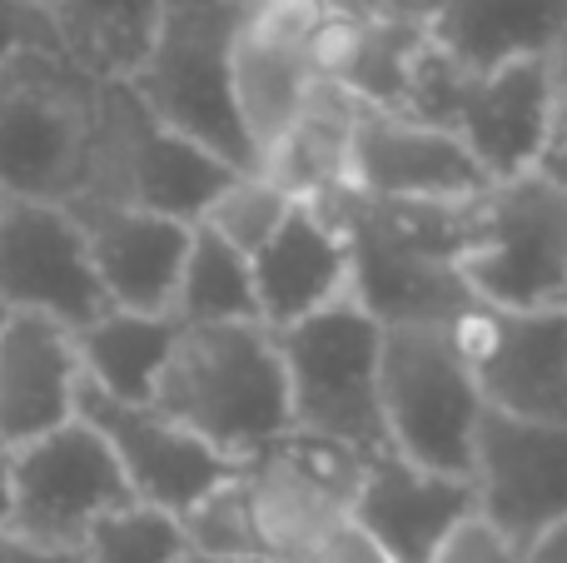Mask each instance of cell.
<instances>
[{
  "mask_svg": "<svg viewBox=\"0 0 567 563\" xmlns=\"http://www.w3.org/2000/svg\"><path fill=\"white\" fill-rule=\"evenodd\" d=\"M100 85L65 50H16L0 65V195L70 205L85 190Z\"/></svg>",
  "mask_w": 567,
  "mask_h": 563,
  "instance_id": "obj_4",
  "label": "cell"
},
{
  "mask_svg": "<svg viewBox=\"0 0 567 563\" xmlns=\"http://www.w3.org/2000/svg\"><path fill=\"white\" fill-rule=\"evenodd\" d=\"M449 130L473 150L488 180L538 170V160L548 155V55L473 70Z\"/></svg>",
  "mask_w": 567,
  "mask_h": 563,
  "instance_id": "obj_19",
  "label": "cell"
},
{
  "mask_svg": "<svg viewBox=\"0 0 567 563\" xmlns=\"http://www.w3.org/2000/svg\"><path fill=\"white\" fill-rule=\"evenodd\" d=\"M453 335L493 414L567 424V309L473 305Z\"/></svg>",
  "mask_w": 567,
  "mask_h": 563,
  "instance_id": "obj_10",
  "label": "cell"
},
{
  "mask_svg": "<svg viewBox=\"0 0 567 563\" xmlns=\"http://www.w3.org/2000/svg\"><path fill=\"white\" fill-rule=\"evenodd\" d=\"M293 205H299V199L284 195L275 180H265L259 170H239V175L209 199L199 225H205L209 235H219L225 245H235L239 255L255 259L259 249L279 235V225L289 219Z\"/></svg>",
  "mask_w": 567,
  "mask_h": 563,
  "instance_id": "obj_27",
  "label": "cell"
},
{
  "mask_svg": "<svg viewBox=\"0 0 567 563\" xmlns=\"http://www.w3.org/2000/svg\"><path fill=\"white\" fill-rule=\"evenodd\" d=\"M0 305L60 319L65 329H85L110 309L90 265L85 229L65 205L45 199L0 205Z\"/></svg>",
  "mask_w": 567,
  "mask_h": 563,
  "instance_id": "obj_12",
  "label": "cell"
},
{
  "mask_svg": "<svg viewBox=\"0 0 567 563\" xmlns=\"http://www.w3.org/2000/svg\"><path fill=\"white\" fill-rule=\"evenodd\" d=\"M478 199V195H473ZM473 199H369L349 185L303 199L349 245V299L383 329L458 325L478 299L463 279Z\"/></svg>",
  "mask_w": 567,
  "mask_h": 563,
  "instance_id": "obj_1",
  "label": "cell"
},
{
  "mask_svg": "<svg viewBox=\"0 0 567 563\" xmlns=\"http://www.w3.org/2000/svg\"><path fill=\"white\" fill-rule=\"evenodd\" d=\"M30 6H40V10H50V0H30Z\"/></svg>",
  "mask_w": 567,
  "mask_h": 563,
  "instance_id": "obj_39",
  "label": "cell"
},
{
  "mask_svg": "<svg viewBox=\"0 0 567 563\" xmlns=\"http://www.w3.org/2000/svg\"><path fill=\"white\" fill-rule=\"evenodd\" d=\"M468 479L478 494V519L528 554L567 519V424H533L483 409Z\"/></svg>",
  "mask_w": 567,
  "mask_h": 563,
  "instance_id": "obj_13",
  "label": "cell"
},
{
  "mask_svg": "<svg viewBox=\"0 0 567 563\" xmlns=\"http://www.w3.org/2000/svg\"><path fill=\"white\" fill-rule=\"evenodd\" d=\"M0 563H85L80 549H55V544H35L20 534H0Z\"/></svg>",
  "mask_w": 567,
  "mask_h": 563,
  "instance_id": "obj_34",
  "label": "cell"
},
{
  "mask_svg": "<svg viewBox=\"0 0 567 563\" xmlns=\"http://www.w3.org/2000/svg\"><path fill=\"white\" fill-rule=\"evenodd\" d=\"M333 16L349 20H403V25H433L443 0H323Z\"/></svg>",
  "mask_w": 567,
  "mask_h": 563,
  "instance_id": "obj_31",
  "label": "cell"
},
{
  "mask_svg": "<svg viewBox=\"0 0 567 563\" xmlns=\"http://www.w3.org/2000/svg\"><path fill=\"white\" fill-rule=\"evenodd\" d=\"M219 155L195 140L165 130L145 110V100L125 80L100 85L95 140H90L85 190L70 205H110V209H150V215L199 225L209 199L235 180Z\"/></svg>",
  "mask_w": 567,
  "mask_h": 563,
  "instance_id": "obj_5",
  "label": "cell"
},
{
  "mask_svg": "<svg viewBox=\"0 0 567 563\" xmlns=\"http://www.w3.org/2000/svg\"><path fill=\"white\" fill-rule=\"evenodd\" d=\"M179 335L175 315H135V309H105L75 329V355L85 385L100 395L125 399V405H150L155 379L169 359V345Z\"/></svg>",
  "mask_w": 567,
  "mask_h": 563,
  "instance_id": "obj_23",
  "label": "cell"
},
{
  "mask_svg": "<svg viewBox=\"0 0 567 563\" xmlns=\"http://www.w3.org/2000/svg\"><path fill=\"white\" fill-rule=\"evenodd\" d=\"M523 563H567V519H563V524H553L548 534H543L538 544L523 554Z\"/></svg>",
  "mask_w": 567,
  "mask_h": 563,
  "instance_id": "obj_36",
  "label": "cell"
},
{
  "mask_svg": "<svg viewBox=\"0 0 567 563\" xmlns=\"http://www.w3.org/2000/svg\"><path fill=\"white\" fill-rule=\"evenodd\" d=\"M538 175H548L558 190H567V145L563 150H548V155L538 160Z\"/></svg>",
  "mask_w": 567,
  "mask_h": 563,
  "instance_id": "obj_37",
  "label": "cell"
},
{
  "mask_svg": "<svg viewBox=\"0 0 567 563\" xmlns=\"http://www.w3.org/2000/svg\"><path fill=\"white\" fill-rule=\"evenodd\" d=\"M369 459L313 434H289L245 464V489L265 554L275 563L309 559L339 524L353 519V494Z\"/></svg>",
  "mask_w": 567,
  "mask_h": 563,
  "instance_id": "obj_9",
  "label": "cell"
},
{
  "mask_svg": "<svg viewBox=\"0 0 567 563\" xmlns=\"http://www.w3.org/2000/svg\"><path fill=\"white\" fill-rule=\"evenodd\" d=\"M279 355L289 379V419L299 434L329 439L359 459L393 454L379 405V319H369L353 299H339L279 329Z\"/></svg>",
  "mask_w": 567,
  "mask_h": 563,
  "instance_id": "obj_6",
  "label": "cell"
},
{
  "mask_svg": "<svg viewBox=\"0 0 567 563\" xmlns=\"http://www.w3.org/2000/svg\"><path fill=\"white\" fill-rule=\"evenodd\" d=\"M473 514H478L473 479L433 474L399 454L369 459L353 494V524L389 563H433L453 529L468 524Z\"/></svg>",
  "mask_w": 567,
  "mask_h": 563,
  "instance_id": "obj_16",
  "label": "cell"
},
{
  "mask_svg": "<svg viewBox=\"0 0 567 563\" xmlns=\"http://www.w3.org/2000/svg\"><path fill=\"white\" fill-rule=\"evenodd\" d=\"M259 325L279 329L349 299V245L313 205H293L279 235L255 259Z\"/></svg>",
  "mask_w": 567,
  "mask_h": 563,
  "instance_id": "obj_20",
  "label": "cell"
},
{
  "mask_svg": "<svg viewBox=\"0 0 567 563\" xmlns=\"http://www.w3.org/2000/svg\"><path fill=\"white\" fill-rule=\"evenodd\" d=\"M6 315H10V309H6V305H0V325H6Z\"/></svg>",
  "mask_w": 567,
  "mask_h": 563,
  "instance_id": "obj_40",
  "label": "cell"
},
{
  "mask_svg": "<svg viewBox=\"0 0 567 563\" xmlns=\"http://www.w3.org/2000/svg\"><path fill=\"white\" fill-rule=\"evenodd\" d=\"M245 16L249 0H165L155 45L130 80L159 125L229 170H255V145L235 110V40Z\"/></svg>",
  "mask_w": 567,
  "mask_h": 563,
  "instance_id": "obj_3",
  "label": "cell"
},
{
  "mask_svg": "<svg viewBox=\"0 0 567 563\" xmlns=\"http://www.w3.org/2000/svg\"><path fill=\"white\" fill-rule=\"evenodd\" d=\"M179 529H185V544L195 554H225V559H269L265 539H259L255 524V504H249L245 489V469L229 474L225 484H215L205 499L179 514Z\"/></svg>",
  "mask_w": 567,
  "mask_h": 563,
  "instance_id": "obj_28",
  "label": "cell"
},
{
  "mask_svg": "<svg viewBox=\"0 0 567 563\" xmlns=\"http://www.w3.org/2000/svg\"><path fill=\"white\" fill-rule=\"evenodd\" d=\"M567 145V45L548 55V150Z\"/></svg>",
  "mask_w": 567,
  "mask_h": 563,
  "instance_id": "obj_33",
  "label": "cell"
},
{
  "mask_svg": "<svg viewBox=\"0 0 567 563\" xmlns=\"http://www.w3.org/2000/svg\"><path fill=\"white\" fill-rule=\"evenodd\" d=\"M75 329L10 309L0 325V444L20 449L75 419L80 399Z\"/></svg>",
  "mask_w": 567,
  "mask_h": 563,
  "instance_id": "obj_18",
  "label": "cell"
},
{
  "mask_svg": "<svg viewBox=\"0 0 567 563\" xmlns=\"http://www.w3.org/2000/svg\"><path fill=\"white\" fill-rule=\"evenodd\" d=\"M563 45H567V40H563Z\"/></svg>",
  "mask_w": 567,
  "mask_h": 563,
  "instance_id": "obj_42",
  "label": "cell"
},
{
  "mask_svg": "<svg viewBox=\"0 0 567 563\" xmlns=\"http://www.w3.org/2000/svg\"><path fill=\"white\" fill-rule=\"evenodd\" d=\"M433 563H523V554L488 524V519L473 514L468 524L453 529L449 544L433 554Z\"/></svg>",
  "mask_w": 567,
  "mask_h": 563,
  "instance_id": "obj_30",
  "label": "cell"
},
{
  "mask_svg": "<svg viewBox=\"0 0 567 563\" xmlns=\"http://www.w3.org/2000/svg\"><path fill=\"white\" fill-rule=\"evenodd\" d=\"M75 414L110 444V454H115L120 474H125L130 494H135L140 504L185 514L195 499H205L215 484L239 474V464L215 454L205 439L179 429L175 419H165L155 405L110 399V395H100L95 385H85V379H80Z\"/></svg>",
  "mask_w": 567,
  "mask_h": 563,
  "instance_id": "obj_14",
  "label": "cell"
},
{
  "mask_svg": "<svg viewBox=\"0 0 567 563\" xmlns=\"http://www.w3.org/2000/svg\"><path fill=\"white\" fill-rule=\"evenodd\" d=\"M85 229L90 265L100 275L110 309L135 315H169L179 289V269L189 255L195 225L150 215V209H110V205H65Z\"/></svg>",
  "mask_w": 567,
  "mask_h": 563,
  "instance_id": "obj_17",
  "label": "cell"
},
{
  "mask_svg": "<svg viewBox=\"0 0 567 563\" xmlns=\"http://www.w3.org/2000/svg\"><path fill=\"white\" fill-rule=\"evenodd\" d=\"M16 50H60L50 10L30 6V0H0V65Z\"/></svg>",
  "mask_w": 567,
  "mask_h": 563,
  "instance_id": "obj_29",
  "label": "cell"
},
{
  "mask_svg": "<svg viewBox=\"0 0 567 563\" xmlns=\"http://www.w3.org/2000/svg\"><path fill=\"white\" fill-rule=\"evenodd\" d=\"M299 563H389V559H383L379 544H373V539L349 519V524H339L309 559H299Z\"/></svg>",
  "mask_w": 567,
  "mask_h": 563,
  "instance_id": "obj_32",
  "label": "cell"
},
{
  "mask_svg": "<svg viewBox=\"0 0 567 563\" xmlns=\"http://www.w3.org/2000/svg\"><path fill=\"white\" fill-rule=\"evenodd\" d=\"M10 514H16V449L0 444V534H10Z\"/></svg>",
  "mask_w": 567,
  "mask_h": 563,
  "instance_id": "obj_35",
  "label": "cell"
},
{
  "mask_svg": "<svg viewBox=\"0 0 567 563\" xmlns=\"http://www.w3.org/2000/svg\"><path fill=\"white\" fill-rule=\"evenodd\" d=\"M363 100L353 90H343L339 80H313L309 95H303L293 125L275 140L265 160H259V175L275 180L289 199H313L323 190L343 185L349 175V150H353V125H359Z\"/></svg>",
  "mask_w": 567,
  "mask_h": 563,
  "instance_id": "obj_22",
  "label": "cell"
},
{
  "mask_svg": "<svg viewBox=\"0 0 567 563\" xmlns=\"http://www.w3.org/2000/svg\"><path fill=\"white\" fill-rule=\"evenodd\" d=\"M379 405L399 459L453 479L473 474V439L488 405L453 325L383 329Z\"/></svg>",
  "mask_w": 567,
  "mask_h": 563,
  "instance_id": "obj_7",
  "label": "cell"
},
{
  "mask_svg": "<svg viewBox=\"0 0 567 563\" xmlns=\"http://www.w3.org/2000/svg\"><path fill=\"white\" fill-rule=\"evenodd\" d=\"M150 405L245 469L293 429L279 335L259 319L179 325Z\"/></svg>",
  "mask_w": 567,
  "mask_h": 563,
  "instance_id": "obj_2",
  "label": "cell"
},
{
  "mask_svg": "<svg viewBox=\"0 0 567 563\" xmlns=\"http://www.w3.org/2000/svg\"><path fill=\"white\" fill-rule=\"evenodd\" d=\"M165 0H50L60 50L95 80H135Z\"/></svg>",
  "mask_w": 567,
  "mask_h": 563,
  "instance_id": "obj_24",
  "label": "cell"
},
{
  "mask_svg": "<svg viewBox=\"0 0 567 563\" xmlns=\"http://www.w3.org/2000/svg\"><path fill=\"white\" fill-rule=\"evenodd\" d=\"M169 315H175L179 325H239V319H259L255 265H249V255H239L235 245L209 235L205 225H195Z\"/></svg>",
  "mask_w": 567,
  "mask_h": 563,
  "instance_id": "obj_25",
  "label": "cell"
},
{
  "mask_svg": "<svg viewBox=\"0 0 567 563\" xmlns=\"http://www.w3.org/2000/svg\"><path fill=\"white\" fill-rule=\"evenodd\" d=\"M130 499L135 494H130L110 444L75 414L65 429L16 449L10 534L55 549H80L85 529L110 509L130 504Z\"/></svg>",
  "mask_w": 567,
  "mask_h": 563,
  "instance_id": "obj_11",
  "label": "cell"
},
{
  "mask_svg": "<svg viewBox=\"0 0 567 563\" xmlns=\"http://www.w3.org/2000/svg\"><path fill=\"white\" fill-rule=\"evenodd\" d=\"M463 279L493 309H567V190L538 170L493 180L473 199Z\"/></svg>",
  "mask_w": 567,
  "mask_h": 563,
  "instance_id": "obj_8",
  "label": "cell"
},
{
  "mask_svg": "<svg viewBox=\"0 0 567 563\" xmlns=\"http://www.w3.org/2000/svg\"><path fill=\"white\" fill-rule=\"evenodd\" d=\"M343 185L369 199H473L493 180L453 130L363 105Z\"/></svg>",
  "mask_w": 567,
  "mask_h": 563,
  "instance_id": "obj_15",
  "label": "cell"
},
{
  "mask_svg": "<svg viewBox=\"0 0 567 563\" xmlns=\"http://www.w3.org/2000/svg\"><path fill=\"white\" fill-rule=\"evenodd\" d=\"M429 35L468 70L543 60L567 40V0H443Z\"/></svg>",
  "mask_w": 567,
  "mask_h": 563,
  "instance_id": "obj_21",
  "label": "cell"
},
{
  "mask_svg": "<svg viewBox=\"0 0 567 563\" xmlns=\"http://www.w3.org/2000/svg\"><path fill=\"white\" fill-rule=\"evenodd\" d=\"M185 549L189 544L185 529H179V514L140 504V499L100 514L80 539L85 563H179Z\"/></svg>",
  "mask_w": 567,
  "mask_h": 563,
  "instance_id": "obj_26",
  "label": "cell"
},
{
  "mask_svg": "<svg viewBox=\"0 0 567 563\" xmlns=\"http://www.w3.org/2000/svg\"><path fill=\"white\" fill-rule=\"evenodd\" d=\"M179 563H275V559H225V554H195V549H185Z\"/></svg>",
  "mask_w": 567,
  "mask_h": 563,
  "instance_id": "obj_38",
  "label": "cell"
},
{
  "mask_svg": "<svg viewBox=\"0 0 567 563\" xmlns=\"http://www.w3.org/2000/svg\"><path fill=\"white\" fill-rule=\"evenodd\" d=\"M0 205H6V195H0Z\"/></svg>",
  "mask_w": 567,
  "mask_h": 563,
  "instance_id": "obj_41",
  "label": "cell"
}]
</instances>
